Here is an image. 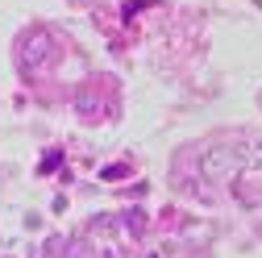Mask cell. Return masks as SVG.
<instances>
[{
  "mask_svg": "<svg viewBox=\"0 0 262 258\" xmlns=\"http://www.w3.org/2000/svg\"><path fill=\"white\" fill-rule=\"evenodd\" d=\"M50 54H54V38L46 34V29H34V34L21 42V67L25 71H38V67L50 62Z\"/></svg>",
  "mask_w": 262,
  "mask_h": 258,
  "instance_id": "obj_1",
  "label": "cell"
},
{
  "mask_svg": "<svg viewBox=\"0 0 262 258\" xmlns=\"http://www.w3.org/2000/svg\"><path fill=\"white\" fill-rule=\"evenodd\" d=\"M125 225H129V233H146V212L142 208H129L125 212Z\"/></svg>",
  "mask_w": 262,
  "mask_h": 258,
  "instance_id": "obj_2",
  "label": "cell"
},
{
  "mask_svg": "<svg viewBox=\"0 0 262 258\" xmlns=\"http://www.w3.org/2000/svg\"><path fill=\"white\" fill-rule=\"evenodd\" d=\"M67 258H92V254H88L83 242H75V246H67Z\"/></svg>",
  "mask_w": 262,
  "mask_h": 258,
  "instance_id": "obj_3",
  "label": "cell"
},
{
  "mask_svg": "<svg viewBox=\"0 0 262 258\" xmlns=\"http://www.w3.org/2000/svg\"><path fill=\"white\" fill-rule=\"evenodd\" d=\"M58 158H62L58 150H54V154H46V163H42V171H54V167H58Z\"/></svg>",
  "mask_w": 262,
  "mask_h": 258,
  "instance_id": "obj_4",
  "label": "cell"
}]
</instances>
